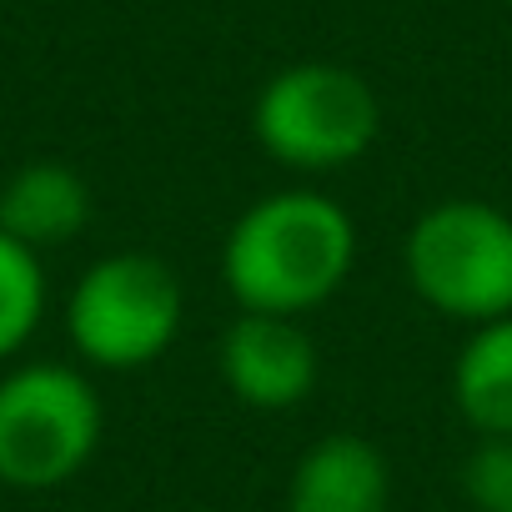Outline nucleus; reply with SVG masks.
<instances>
[{"mask_svg":"<svg viewBox=\"0 0 512 512\" xmlns=\"http://www.w3.org/2000/svg\"><path fill=\"white\" fill-rule=\"evenodd\" d=\"M357 262V226L322 191H272L236 216L221 246V282L241 312L302 317L322 307Z\"/></svg>","mask_w":512,"mask_h":512,"instance_id":"f257e3e1","label":"nucleus"},{"mask_svg":"<svg viewBox=\"0 0 512 512\" xmlns=\"http://www.w3.org/2000/svg\"><path fill=\"white\" fill-rule=\"evenodd\" d=\"M377 131V91L337 61L282 66L251 106L256 146L292 171H342L372 151Z\"/></svg>","mask_w":512,"mask_h":512,"instance_id":"f03ea898","label":"nucleus"},{"mask_svg":"<svg viewBox=\"0 0 512 512\" xmlns=\"http://www.w3.org/2000/svg\"><path fill=\"white\" fill-rule=\"evenodd\" d=\"M412 292L467 327L512 317V216L487 201H437L407 231Z\"/></svg>","mask_w":512,"mask_h":512,"instance_id":"7ed1b4c3","label":"nucleus"},{"mask_svg":"<svg viewBox=\"0 0 512 512\" xmlns=\"http://www.w3.org/2000/svg\"><path fill=\"white\" fill-rule=\"evenodd\" d=\"M101 397L61 362H31L0 377V482L51 492L71 482L101 447Z\"/></svg>","mask_w":512,"mask_h":512,"instance_id":"20e7f679","label":"nucleus"},{"mask_svg":"<svg viewBox=\"0 0 512 512\" xmlns=\"http://www.w3.org/2000/svg\"><path fill=\"white\" fill-rule=\"evenodd\" d=\"M181 282L151 251H116L91 262L71 292V347L106 372H136L166 357L181 332Z\"/></svg>","mask_w":512,"mask_h":512,"instance_id":"39448f33","label":"nucleus"},{"mask_svg":"<svg viewBox=\"0 0 512 512\" xmlns=\"http://www.w3.org/2000/svg\"><path fill=\"white\" fill-rule=\"evenodd\" d=\"M216 372L236 402L256 412H287L317 387V342L302 317L241 312L221 332Z\"/></svg>","mask_w":512,"mask_h":512,"instance_id":"423d86ee","label":"nucleus"},{"mask_svg":"<svg viewBox=\"0 0 512 512\" xmlns=\"http://www.w3.org/2000/svg\"><path fill=\"white\" fill-rule=\"evenodd\" d=\"M287 512H392V467L362 432L312 442L287 482Z\"/></svg>","mask_w":512,"mask_h":512,"instance_id":"0eeeda50","label":"nucleus"},{"mask_svg":"<svg viewBox=\"0 0 512 512\" xmlns=\"http://www.w3.org/2000/svg\"><path fill=\"white\" fill-rule=\"evenodd\" d=\"M91 221V186L66 161H26L0 186V231L31 246L36 256L46 246H66Z\"/></svg>","mask_w":512,"mask_h":512,"instance_id":"6e6552de","label":"nucleus"},{"mask_svg":"<svg viewBox=\"0 0 512 512\" xmlns=\"http://www.w3.org/2000/svg\"><path fill=\"white\" fill-rule=\"evenodd\" d=\"M452 402L482 437H512V317L472 327L452 362Z\"/></svg>","mask_w":512,"mask_h":512,"instance_id":"1a4fd4ad","label":"nucleus"},{"mask_svg":"<svg viewBox=\"0 0 512 512\" xmlns=\"http://www.w3.org/2000/svg\"><path fill=\"white\" fill-rule=\"evenodd\" d=\"M46 312V272L41 256L0 231V362L16 357Z\"/></svg>","mask_w":512,"mask_h":512,"instance_id":"9d476101","label":"nucleus"},{"mask_svg":"<svg viewBox=\"0 0 512 512\" xmlns=\"http://www.w3.org/2000/svg\"><path fill=\"white\" fill-rule=\"evenodd\" d=\"M457 482L472 512H512V437H477Z\"/></svg>","mask_w":512,"mask_h":512,"instance_id":"9b49d317","label":"nucleus"},{"mask_svg":"<svg viewBox=\"0 0 512 512\" xmlns=\"http://www.w3.org/2000/svg\"><path fill=\"white\" fill-rule=\"evenodd\" d=\"M507 6H512V0H507Z\"/></svg>","mask_w":512,"mask_h":512,"instance_id":"f8f14e48","label":"nucleus"}]
</instances>
